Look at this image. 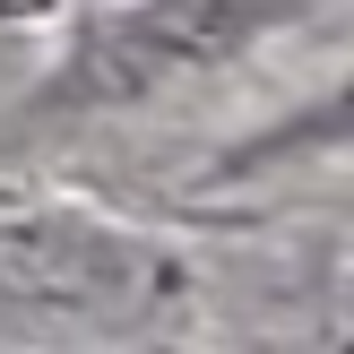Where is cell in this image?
Masks as SVG:
<instances>
[{"label": "cell", "instance_id": "6da1fadb", "mask_svg": "<svg viewBox=\"0 0 354 354\" xmlns=\"http://www.w3.org/2000/svg\"><path fill=\"white\" fill-rule=\"evenodd\" d=\"M0 303L35 328L147 337L190 320V268L165 242L86 207H9L0 216Z\"/></svg>", "mask_w": 354, "mask_h": 354}, {"label": "cell", "instance_id": "7a4b0ae2", "mask_svg": "<svg viewBox=\"0 0 354 354\" xmlns=\"http://www.w3.org/2000/svg\"><path fill=\"white\" fill-rule=\"evenodd\" d=\"M277 17H294V0H130V9H104L69 44L44 104H61V113L147 104L182 78H207V69L242 61Z\"/></svg>", "mask_w": 354, "mask_h": 354}]
</instances>
